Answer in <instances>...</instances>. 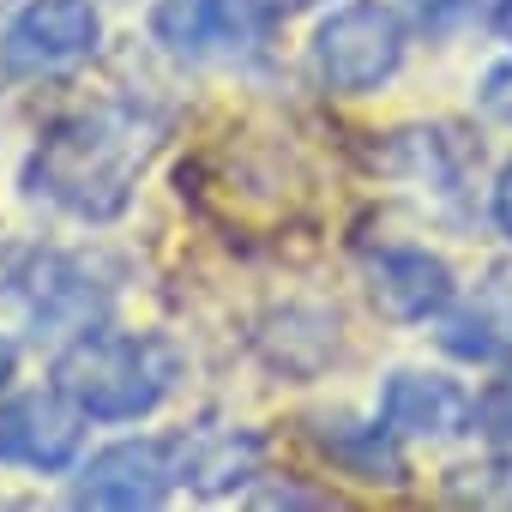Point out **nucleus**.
Here are the masks:
<instances>
[{
    "label": "nucleus",
    "mask_w": 512,
    "mask_h": 512,
    "mask_svg": "<svg viewBox=\"0 0 512 512\" xmlns=\"http://www.w3.org/2000/svg\"><path fill=\"white\" fill-rule=\"evenodd\" d=\"M470 416H476V428L512 458V380H500V386H488L476 404H470Z\"/></svg>",
    "instance_id": "nucleus-15"
},
{
    "label": "nucleus",
    "mask_w": 512,
    "mask_h": 512,
    "mask_svg": "<svg viewBox=\"0 0 512 512\" xmlns=\"http://www.w3.org/2000/svg\"><path fill=\"white\" fill-rule=\"evenodd\" d=\"M362 272L392 320H428L452 302V266L428 247H368Z\"/></svg>",
    "instance_id": "nucleus-8"
},
{
    "label": "nucleus",
    "mask_w": 512,
    "mask_h": 512,
    "mask_svg": "<svg viewBox=\"0 0 512 512\" xmlns=\"http://www.w3.org/2000/svg\"><path fill=\"white\" fill-rule=\"evenodd\" d=\"M181 482H187V440H121L85 464L73 500L103 512H139L163 506Z\"/></svg>",
    "instance_id": "nucleus-4"
},
{
    "label": "nucleus",
    "mask_w": 512,
    "mask_h": 512,
    "mask_svg": "<svg viewBox=\"0 0 512 512\" xmlns=\"http://www.w3.org/2000/svg\"><path fill=\"white\" fill-rule=\"evenodd\" d=\"M494 223H500V229L512 235V169H506V175L494 181Z\"/></svg>",
    "instance_id": "nucleus-16"
},
{
    "label": "nucleus",
    "mask_w": 512,
    "mask_h": 512,
    "mask_svg": "<svg viewBox=\"0 0 512 512\" xmlns=\"http://www.w3.org/2000/svg\"><path fill=\"white\" fill-rule=\"evenodd\" d=\"M79 404L55 392H25L0 404V458L31 464V470H67L79 452Z\"/></svg>",
    "instance_id": "nucleus-7"
},
{
    "label": "nucleus",
    "mask_w": 512,
    "mask_h": 512,
    "mask_svg": "<svg viewBox=\"0 0 512 512\" xmlns=\"http://www.w3.org/2000/svg\"><path fill=\"white\" fill-rule=\"evenodd\" d=\"M97 49V7L91 0H31V7L0 37V67L7 73H67Z\"/></svg>",
    "instance_id": "nucleus-5"
},
{
    "label": "nucleus",
    "mask_w": 512,
    "mask_h": 512,
    "mask_svg": "<svg viewBox=\"0 0 512 512\" xmlns=\"http://www.w3.org/2000/svg\"><path fill=\"white\" fill-rule=\"evenodd\" d=\"M260 13H272V19H290V13H308V7H320V0H253Z\"/></svg>",
    "instance_id": "nucleus-17"
},
{
    "label": "nucleus",
    "mask_w": 512,
    "mask_h": 512,
    "mask_svg": "<svg viewBox=\"0 0 512 512\" xmlns=\"http://www.w3.org/2000/svg\"><path fill=\"white\" fill-rule=\"evenodd\" d=\"M440 344L452 356H470V362H506L512 368V302H488L476 314H458Z\"/></svg>",
    "instance_id": "nucleus-12"
},
{
    "label": "nucleus",
    "mask_w": 512,
    "mask_h": 512,
    "mask_svg": "<svg viewBox=\"0 0 512 512\" xmlns=\"http://www.w3.org/2000/svg\"><path fill=\"white\" fill-rule=\"evenodd\" d=\"M380 422L392 434H458L470 422V398L464 386L440 380V374H392L380 392Z\"/></svg>",
    "instance_id": "nucleus-9"
},
{
    "label": "nucleus",
    "mask_w": 512,
    "mask_h": 512,
    "mask_svg": "<svg viewBox=\"0 0 512 512\" xmlns=\"http://www.w3.org/2000/svg\"><path fill=\"white\" fill-rule=\"evenodd\" d=\"M175 380H181L175 344L169 338H133V332H91L55 362V386L97 422L151 416Z\"/></svg>",
    "instance_id": "nucleus-2"
},
{
    "label": "nucleus",
    "mask_w": 512,
    "mask_h": 512,
    "mask_svg": "<svg viewBox=\"0 0 512 512\" xmlns=\"http://www.w3.org/2000/svg\"><path fill=\"white\" fill-rule=\"evenodd\" d=\"M494 25L506 31V43H512V0H500V13H494Z\"/></svg>",
    "instance_id": "nucleus-20"
},
{
    "label": "nucleus",
    "mask_w": 512,
    "mask_h": 512,
    "mask_svg": "<svg viewBox=\"0 0 512 512\" xmlns=\"http://www.w3.org/2000/svg\"><path fill=\"white\" fill-rule=\"evenodd\" d=\"M13 362H19V356H13V344H7V338H0V386H7V380H13Z\"/></svg>",
    "instance_id": "nucleus-19"
},
{
    "label": "nucleus",
    "mask_w": 512,
    "mask_h": 512,
    "mask_svg": "<svg viewBox=\"0 0 512 512\" xmlns=\"http://www.w3.org/2000/svg\"><path fill=\"white\" fill-rule=\"evenodd\" d=\"M410 13L422 31H464L500 13V0H410Z\"/></svg>",
    "instance_id": "nucleus-14"
},
{
    "label": "nucleus",
    "mask_w": 512,
    "mask_h": 512,
    "mask_svg": "<svg viewBox=\"0 0 512 512\" xmlns=\"http://www.w3.org/2000/svg\"><path fill=\"white\" fill-rule=\"evenodd\" d=\"M266 506H320V494H296V488H272V494H260Z\"/></svg>",
    "instance_id": "nucleus-18"
},
{
    "label": "nucleus",
    "mask_w": 512,
    "mask_h": 512,
    "mask_svg": "<svg viewBox=\"0 0 512 512\" xmlns=\"http://www.w3.org/2000/svg\"><path fill=\"white\" fill-rule=\"evenodd\" d=\"M398 434L386 428V422H374V428H350V422H332V434H320V446H326V458H338L344 470H356L362 482H386V488H404V458H398V446H392Z\"/></svg>",
    "instance_id": "nucleus-10"
},
{
    "label": "nucleus",
    "mask_w": 512,
    "mask_h": 512,
    "mask_svg": "<svg viewBox=\"0 0 512 512\" xmlns=\"http://www.w3.org/2000/svg\"><path fill=\"white\" fill-rule=\"evenodd\" d=\"M260 464V440L253 434H211L199 446H187V482L217 494V488H241Z\"/></svg>",
    "instance_id": "nucleus-11"
},
{
    "label": "nucleus",
    "mask_w": 512,
    "mask_h": 512,
    "mask_svg": "<svg viewBox=\"0 0 512 512\" xmlns=\"http://www.w3.org/2000/svg\"><path fill=\"white\" fill-rule=\"evenodd\" d=\"M446 494L452 500H476V506H512V458L506 464H482V470H452Z\"/></svg>",
    "instance_id": "nucleus-13"
},
{
    "label": "nucleus",
    "mask_w": 512,
    "mask_h": 512,
    "mask_svg": "<svg viewBox=\"0 0 512 512\" xmlns=\"http://www.w3.org/2000/svg\"><path fill=\"white\" fill-rule=\"evenodd\" d=\"M157 145V121L127 109V103H103L85 109L61 127H49V139L31 157V193H49L55 205L79 211V217H115L133 193V175L145 169Z\"/></svg>",
    "instance_id": "nucleus-1"
},
{
    "label": "nucleus",
    "mask_w": 512,
    "mask_h": 512,
    "mask_svg": "<svg viewBox=\"0 0 512 512\" xmlns=\"http://www.w3.org/2000/svg\"><path fill=\"white\" fill-rule=\"evenodd\" d=\"M151 37L181 61H241L260 49V7L253 0H157Z\"/></svg>",
    "instance_id": "nucleus-6"
},
{
    "label": "nucleus",
    "mask_w": 512,
    "mask_h": 512,
    "mask_svg": "<svg viewBox=\"0 0 512 512\" xmlns=\"http://www.w3.org/2000/svg\"><path fill=\"white\" fill-rule=\"evenodd\" d=\"M404 61V25L380 7V0H356V7L332 13L314 37V73L338 97H362L386 85Z\"/></svg>",
    "instance_id": "nucleus-3"
}]
</instances>
